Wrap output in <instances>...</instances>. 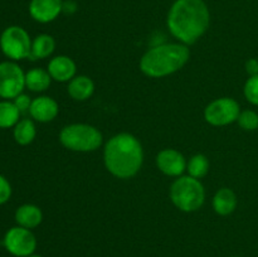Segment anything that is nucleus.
I'll list each match as a JSON object with an SVG mask.
<instances>
[{
	"instance_id": "3",
	"label": "nucleus",
	"mask_w": 258,
	"mask_h": 257,
	"mask_svg": "<svg viewBox=\"0 0 258 257\" xmlns=\"http://www.w3.org/2000/svg\"><path fill=\"white\" fill-rule=\"evenodd\" d=\"M190 49L183 43H163L150 48L140 59V71L150 78L174 75L188 63Z\"/></svg>"
},
{
	"instance_id": "13",
	"label": "nucleus",
	"mask_w": 258,
	"mask_h": 257,
	"mask_svg": "<svg viewBox=\"0 0 258 257\" xmlns=\"http://www.w3.org/2000/svg\"><path fill=\"white\" fill-rule=\"evenodd\" d=\"M47 71L53 81L57 82H70L77 72L75 60L68 55H55L48 63Z\"/></svg>"
},
{
	"instance_id": "17",
	"label": "nucleus",
	"mask_w": 258,
	"mask_h": 257,
	"mask_svg": "<svg viewBox=\"0 0 258 257\" xmlns=\"http://www.w3.org/2000/svg\"><path fill=\"white\" fill-rule=\"evenodd\" d=\"M55 49V40L49 34H39L32 40V49H30L29 59L38 60L44 59L52 55Z\"/></svg>"
},
{
	"instance_id": "1",
	"label": "nucleus",
	"mask_w": 258,
	"mask_h": 257,
	"mask_svg": "<svg viewBox=\"0 0 258 257\" xmlns=\"http://www.w3.org/2000/svg\"><path fill=\"white\" fill-rule=\"evenodd\" d=\"M211 24V12L204 0H175L166 17V27L179 43L190 45L201 39Z\"/></svg>"
},
{
	"instance_id": "27",
	"label": "nucleus",
	"mask_w": 258,
	"mask_h": 257,
	"mask_svg": "<svg viewBox=\"0 0 258 257\" xmlns=\"http://www.w3.org/2000/svg\"><path fill=\"white\" fill-rule=\"evenodd\" d=\"M76 10H77V4H76V2H73V0H63V10L62 13H64V14H73V13H76Z\"/></svg>"
},
{
	"instance_id": "29",
	"label": "nucleus",
	"mask_w": 258,
	"mask_h": 257,
	"mask_svg": "<svg viewBox=\"0 0 258 257\" xmlns=\"http://www.w3.org/2000/svg\"><path fill=\"white\" fill-rule=\"evenodd\" d=\"M231 257H239V256H231Z\"/></svg>"
},
{
	"instance_id": "12",
	"label": "nucleus",
	"mask_w": 258,
	"mask_h": 257,
	"mask_svg": "<svg viewBox=\"0 0 258 257\" xmlns=\"http://www.w3.org/2000/svg\"><path fill=\"white\" fill-rule=\"evenodd\" d=\"M59 113V106L54 98L49 96H39L32 101L29 115L38 122H50Z\"/></svg>"
},
{
	"instance_id": "21",
	"label": "nucleus",
	"mask_w": 258,
	"mask_h": 257,
	"mask_svg": "<svg viewBox=\"0 0 258 257\" xmlns=\"http://www.w3.org/2000/svg\"><path fill=\"white\" fill-rule=\"evenodd\" d=\"M209 171V160L204 154H196L186 163V173L188 175L201 180Z\"/></svg>"
},
{
	"instance_id": "6",
	"label": "nucleus",
	"mask_w": 258,
	"mask_h": 257,
	"mask_svg": "<svg viewBox=\"0 0 258 257\" xmlns=\"http://www.w3.org/2000/svg\"><path fill=\"white\" fill-rule=\"evenodd\" d=\"M0 49L12 60H22L29 58L32 49V39L24 28L12 25L4 29L0 35Z\"/></svg>"
},
{
	"instance_id": "25",
	"label": "nucleus",
	"mask_w": 258,
	"mask_h": 257,
	"mask_svg": "<svg viewBox=\"0 0 258 257\" xmlns=\"http://www.w3.org/2000/svg\"><path fill=\"white\" fill-rule=\"evenodd\" d=\"M32 101L33 100L28 95H25V93H20L19 96H17V97L13 100V102L15 103V106H17L18 110L20 111V113H25V112H29Z\"/></svg>"
},
{
	"instance_id": "26",
	"label": "nucleus",
	"mask_w": 258,
	"mask_h": 257,
	"mask_svg": "<svg viewBox=\"0 0 258 257\" xmlns=\"http://www.w3.org/2000/svg\"><path fill=\"white\" fill-rule=\"evenodd\" d=\"M246 72L248 73L249 76H256L258 75V59L257 58H249L246 62Z\"/></svg>"
},
{
	"instance_id": "7",
	"label": "nucleus",
	"mask_w": 258,
	"mask_h": 257,
	"mask_svg": "<svg viewBox=\"0 0 258 257\" xmlns=\"http://www.w3.org/2000/svg\"><path fill=\"white\" fill-rule=\"evenodd\" d=\"M241 107L234 98H216L204 108V118L212 126H227L237 122Z\"/></svg>"
},
{
	"instance_id": "5",
	"label": "nucleus",
	"mask_w": 258,
	"mask_h": 257,
	"mask_svg": "<svg viewBox=\"0 0 258 257\" xmlns=\"http://www.w3.org/2000/svg\"><path fill=\"white\" fill-rule=\"evenodd\" d=\"M102 133L88 123H71L59 133V143L66 149L77 153H91L102 145Z\"/></svg>"
},
{
	"instance_id": "14",
	"label": "nucleus",
	"mask_w": 258,
	"mask_h": 257,
	"mask_svg": "<svg viewBox=\"0 0 258 257\" xmlns=\"http://www.w3.org/2000/svg\"><path fill=\"white\" fill-rule=\"evenodd\" d=\"M238 204L236 193L231 188H221L216 191L212 201L214 212L219 216H229L233 213Z\"/></svg>"
},
{
	"instance_id": "28",
	"label": "nucleus",
	"mask_w": 258,
	"mask_h": 257,
	"mask_svg": "<svg viewBox=\"0 0 258 257\" xmlns=\"http://www.w3.org/2000/svg\"><path fill=\"white\" fill-rule=\"evenodd\" d=\"M28 257H43V256H40V254H37V253H33V254H30V256H28Z\"/></svg>"
},
{
	"instance_id": "9",
	"label": "nucleus",
	"mask_w": 258,
	"mask_h": 257,
	"mask_svg": "<svg viewBox=\"0 0 258 257\" xmlns=\"http://www.w3.org/2000/svg\"><path fill=\"white\" fill-rule=\"evenodd\" d=\"M3 243L7 251L15 257H28L37 248V238L32 229L20 226L8 229Z\"/></svg>"
},
{
	"instance_id": "20",
	"label": "nucleus",
	"mask_w": 258,
	"mask_h": 257,
	"mask_svg": "<svg viewBox=\"0 0 258 257\" xmlns=\"http://www.w3.org/2000/svg\"><path fill=\"white\" fill-rule=\"evenodd\" d=\"M20 118V111L13 101H0V128L14 127Z\"/></svg>"
},
{
	"instance_id": "22",
	"label": "nucleus",
	"mask_w": 258,
	"mask_h": 257,
	"mask_svg": "<svg viewBox=\"0 0 258 257\" xmlns=\"http://www.w3.org/2000/svg\"><path fill=\"white\" fill-rule=\"evenodd\" d=\"M239 127L246 131H254L258 128V113L253 110H243L237 118Z\"/></svg>"
},
{
	"instance_id": "19",
	"label": "nucleus",
	"mask_w": 258,
	"mask_h": 257,
	"mask_svg": "<svg viewBox=\"0 0 258 257\" xmlns=\"http://www.w3.org/2000/svg\"><path fill=\"white\" fill-rule=\"evenodd\" d=\"M13 135H14V140L19 145H29V144L34 141L35 136H37V127H35L33 120H30V118H22L14 126Z\"/></svg>"
},
{
	"instance_id": "8",
	"label": "nucleus",
	"mask_w": 258,
	"mask_h": 257,
	"mask_svg": "<svg viewBox=\"0 0 258 257\" xmlns=\"http://www.w3.org/2000/svg\"><path fill=\"white\" fill-rule=\"evenodd\" d=\"M25 87V73L14 60L0 63V97L14 100Z\"/></svg>"
},
{
	"instance_id": "10",
	"label": "nucleus",
	"mask_w": 258,
	"mask_h": 257,
	"mask_svg": "<svg viewBox=\"0 0 258 257\" xmlns=\"http://www.w3.org/2000/svg\"><path fill=\"white\" fill-rule=\"evenodd\" d=\"M156 166L163 174L179 178L186 171V159L176 149H163L156 155Z\"/></svg>"
},
{
	"instance_id": "15",
	"label": "nucleus",
	"mask_w": 258,
	"mask_h": 257,
	"mask_svg": "<svg viewBox=\"0 0 258 257\" xmlns=\"http://www.w3.org/2000/svg\"><path fill=\"white\" fill-rule=\"evenodd\" d=\"M67 92L75 101H86L95 92V83L88 76H75L68 82Z\"/></svg>"
},
{
	"instance_id": "11",
	"label": "nucleus",
	"mask_w": 258,
	"mask_h": 257,
	"mask_svg": "<svg viewBox=\"0 0 258 257\" xmlns=\"http://www.w3.org/2000/svg\"><path fill=\"white\" fill-rule=\"evenodd\" d=\"M63 10V0H30L29 14L35 22L47 24L57 19Z\"/></svg>"
},
{
	"instance_id": "24",
	"label": "nucleus",
	"mask_w": 258,
	"mask_h": 257,
	"mask_svg": "<svg viewBox=\"0 0 258 257\" xmlns=\"http://www.w3.org/2000/svg\"><path fill=\"white\" fill-rule=\"evenodd\" d=\"M12 197V185L5 176L0 175V206L7 203Z\"/></svg>"
},
{
	"instance_id": "23",
	"label": "nucleus",
	"mask_w": 258,
	"mask_h": 257,
	"mask_svg": "<svg viewBox=\"0 0 258 257\" xmlns=\"http://www.w3.org/2000/svg\"><path fill=\"white\" fill-rule=\"evenodd\" d=\"M243 93L249 103L258 106V75L249 76V78L244 83Z\"/></svg>"
},
{
	"instance_id": "16",
	"label": "nucleus",
	"mask_w": 258,
	"mask_h": 257,
	"mask_svg": "<svg viewBox=\"0 0 258 257\" xmlns=\"http://www.w3.org/2000/svg\"><path fill=\"white\" fill-rule=\"evenodd\" d=\"M43 221L42 209L35 204H23L15 211V222L18 226L33 229Z\"/></svg>"
},
{
	"instance_id": "18",
	"label": "nucleus",
	"mask_w": 258,
	"mask_h": 257,
	"mask_svg": "<svg viewBox=\"0 0 258 257\" xmlns=\"http://www.w3.org/2000/svg\"><path fill=\"white\" fill-rule=\"evenodd\" d=\"M52 77L43 68H32L25 73V87L33 92H44L49 88Z\"/></svg>"
},
{
	"instance_id": "2",
	"label": "nucleus",
	"mask_w": 258,
	"mask_h": 257,
	"mask_svg": "<svg viewBox=\"0 0 258 257\" xmlns=\"http://www.w3.org/2000/svg\"><path fill=\"white\" fill-rule=\"evenodd\" d=\"M103 163L108 173L116 178L135 176L144 163V149L140 140L130 133L113 135L105 144Z\"/></svg>"
},
{
	"instance_id": "4",
	"label": "nucleus",
	"mask_w": 258,
	"mask_h": 257,
	"mask_svg": "<svg viewBox=\"0 0 258 257\" xmlns=\"http://www.w3.org/2000/svg\"><path fill=\"white\" fill-rule=\"evenodd\" d=\"M170 199L181 212L191 213L202 208L206 202V189L199 179L190 175H181L170 186Z\"/></svg>"
}]
</instances>
